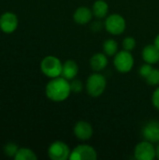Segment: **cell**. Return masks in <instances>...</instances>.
Listing matches in <instances>:
<instances>
[{
	"mask_svg": "<svg viewBox=\"0 0 159 160\" xmlns=\"http://www.w3.org/2000/svg\"><path fill=\"white\" fill-rule=\"evenodd\" d=\"M71 93L70 83L68 80L64 77L52 78L46 85L47 97L55 102H61L66 100Z\"/></svg>",
	"mask_w": 159,
	"mask_h": 160,
	"instance_id": "1",
	"label": "cell"
},
{
	"mask_svg": "<svg viewBox=\"0 0 159 160\" xmlns=\"http://www.w3.org/2000/svg\"><path fill=\"white\" fill-rule=\"evenodd\" d=\"M107 85L105 77L100 73H94L89 76L86 82V90L89 96L97 98L101 96Z\"/></svg>",
	"mask_w": 159,
	"mask_h": 160,
	"instance_id": "2",
	"label": "cell"
},
{
	"mask_svg": "<svg viewBox=\"0 0 159 160\" xmlns=\"http://www.w3.org/2000/svg\"><path fill=\"white\" fill-rule=\"evenodd\" d=\"M62 63L61 61L52 55L46 56L40 63V69L47 77L56 78L62 74Z\"/></svg>",
	"mask_w": 159,
	"mask_h": 160,
	"instance_id": "3",
	"label": "cell"
},
{
	"mask_svg": "<svg viewBox=\"0 0 159 160\" xmlns=\"http://www.w3.org/2000/svg\"><path fill=\"white\" fill-rule=\"evenodd\" d=\"M114 67L121 73L129 72L134 65V58L130 52L128 51H121L115 54L114 57Z\"/></svg>",
	"mask_w": 159,
	"mask_h": 160,
	"instance_id": "4",
	"label": "cell"
},
{
	"mask_svg": "<svg viewBox=\"0 0 159 160\" xmlns=\"http://www.w3.org/2000/svg\"><path fill=\"white\" fill-rule=\"evenodd\" d=\"M107 31L112 35H120L126 29V21L123 16L119 14L110 15L105 22Z\"/></svg>",
	"mask_w": 159,
	"mask_h": 160,
	"instance_id": "5",
	"label": "cell"
},
{
	"mask_svg": "<svg viewBox=\"0 0 159 160\" xmlns=\"http://www.w3.org/2000/svg\"><path fill=\"white\" fill-rule=\"evenodd\" d=\"M71 152L69 147L63 142H52L48 150L49 158L52 160H66L69 158Z\"/></svg>",
	"mask_w": 159,
	"mask_h": 160,
	"instance_id": "6",
	"label": "cell"
},
{
	"mask_svg": "<svg viewBox=\"0 0 159 160\" xmlns=\"http://www.w3.org/2000/svg\"><path fill=\"white\" fill-rule=\"evenodd\" d=\"M97 158V155L96 150L86 144L78 145L73 149L69 156L70 160H96Z\"/></svg>",
	"mask_w": 159,
	"mask_h": 160,
	"instance_id": "7",
	"label": "cell"
},
{
	"mask_svg": "<svg viewBox=\"0 0 159 160\" xmlns=\"http://www.w3.org/2000/svg\"><path fill=\"white\" fill-rule=\"evenodd\" d=\"M135 158L138 160H153L157 158L156 148L152 144V142L145 141L140 142L134 151Z\"/></svg>",
	"mask_w": 159,
	"mask_h": 160,
	"instance_id": "8",
	"label": "cell"
},
{
	"mask_svg": "<svg viewBox=\"0 0 159 160\" xmlns=\"http://www.w3.org/2000/svg\"><path fill=\"white\" fill-rule=\"evenodd\" d=\"M18 26V18L11 12H6L0 17V28L5 33H12Z\"/></svg>",
	"mask_w": 159,
	"mask_h": 160,
	"instance_id": "9",
	"label": "cell"
},
{
	"mask_svg": "<svg viewBox=\"0 0 159 160\" xmlns=\"http://www.w3.org/2000/svg\"><path fill=\"white\" fill-rule=\"evenodd\" d=\"M74 135L81 141H88L93 136V128L86 121H80L74 127Z\"/></svg>",
	"mask_w": 159,
	"mask_h": 160,
	"instance_id": "10",
	"label": "cell"
},
{
	"mask_svg": "<svg viewBox=\"0 0 159 160\" xmlns=\"http://www.w3.org/2000/svg\"><path fill=\"white\" fill-rule=\"evenodd\" d=\"M142 135L145 141L152 143L159 142V123L157 121H152L146 124L142 129Z\"/></svg>",
	"mask_w": 159,
	"mask_h": 160,
	"instance_id": "11",
	"label": "cell"
},
{
	"mask_svg": "<svg viewBox=\"0 0 159 160\" xmlns=\"http://www.w3.org/2000/svg\"><path fill=\"white\" fill-rule=\"evenodd\" d=\"M93 16V11L86 8V7H81L76 9V11L73 14V20L79 23V24H86L88 23Z\"/></svg>",
	"mask_w": 159,
	"mask_h": 160,
	"instance_id": "12",
	"label": "cell"
},
{
	"mask_svg": "<svg viewBox=\"0 0 159 160\" xmlns=\"http://www.w3.org/2000/svg\"><path fill=\"white\" fill-rule=\"evenodd\" d=\"M143 60L151 65L159 62V50L154 45H147L142 51Z\"/></svg>",
	"mask_w": 159,
	"mask_h": 160,
	"instance_id": "13",
	"label": "cell"
},
{
	"mask_svg": "<svg viewBox=\"0 0 159 160\" xmlns=\"http://www.w3.org/2000/svg\"><path fill=\"white\" fill-rule=\"evenodd\" d=\"M107 65H108V59L104 52L95 53L90 59V66L92 69L96 72H99L103 70L107 67Z\"/></svg>",
	"mask_w": 159,
	"mask_h": 160,
	"instance_id": "14",
	"label": "cell"
},
{
	"mask_svg": "<svg viewBox=\"0 0 159 160\" xmlns=\"http://www.w3.org/2000/svg\"><path fill=\"white\" fill-rule=\"evenodd\" d=\"M78 65L73 60H67L63 64L62 67V77L66 78L67 80H73L78 74Z\"/></svg>",
	"mask_w": 159,
	"mask_h": 160,
	"instance_id": "15",
	"label": "cell"
},
{
	"mask_svg": "<svg viewBox=\"0 0 159 160\" xmlns=\"http://www.w3.org/2000/svg\"><path fill=\"white\" fill-rule=\"evenodd\" d=\"M93 14L97 17V18H104L109 11V6L107 4L106 1L104 0H97L94 5H93Z\"/></svg>",
	"mask_w": 159,
	"mask_h": 160,
	"instance_id": "16",
	"label": "cell"
},
{
	"mask_svg": "<svg viewBox=\"0 0 159 160\" xmlns=\"http://www.w3.org/2000/svg\"><path fill=\"white\" fill-rule=\"evenodd\" d=\"M118 50V44L114 39H107L103 43V52L108 56L115 55Z\"/></svg>",
	"mask_w": 159,
	"mask_h": 160,
	"instance_id": "17",
	"label": "cell"
},
{
	"mask_svg": "<svg viewBox=\"0 0 159 160\" xmlns=\"http://www.w3.org/2000/svg\"><path fill=\"white\" fill-rule=\"evenodd\" d=\"M14 158L16 160H36L37 158L32 150L27 148H21L16 153Z\"/></svg>",
	"mask_w": 159,
	"mask_h": 160,
	"instance_id": "18",
	"label": "cell"
},
{
	"mask_svg": "<svg viewBox=\"0 0 159 160\" xmlns=\"http://www.w3.org/2000/svg\"><path fill=\"white\" fill-rule=\"evenodd\" d=\"M146 82L150 85H157L159 84V69L153 68L151 73L145 78Z\"/></svg>",
	"mask_w": 159,
	"mask_h": 160,
	"instance_id": "19",
	"label": "cell"
},
{
	"mask_svg": "<svg viewBox=\"0 0 159 160\" xmlns=\"http://www.w3.org/2000/svg\"><path fill=\"white\" fill-rule=\"evenodd\" d=\"M18 150H19V148H18L17 144H15L13 142H9L4 147V152L8 157H15Z\"/></svg>",
	"mask_w": 159,
	"mask_h": 160,
	"instance_id": "20",
	"label": "cell"
},
{
	"mask_svg": "<svg viewBox=\"0 0 159 160\" xmlns=\"http://www.w3.org/2000/svg\"><path fill=\"white\" fill-rule=\"evenodd\" d=\"M135 46H136V40L132 37H127L123 40V47H124V50L126 51L130 52L134 49Z\"/></svg>",
	"mask_w": 159,
	"mask_h": 160,
	"instance_id": "21",
	"label": "cell"
},
{
	"mask_svg": "<svg viewBox=\"0 0 159 160\" xmlns=\"http://www.w3.org/2000/svg\"><path fill=\"white\" fill-rule=\"evenodd\" d=\"M70 89H71V92H74L77 94L81 93L82 90V82L80 80H73L70 82Z\"/></svg>",
	"mask_w": 159,
	"mask_h": 160,
	"instance_id": "22",
	"label": "cell"
},
{
	"mask_svg": "<svg viewBox=\"0 0 159 160\" xmlns=\"http://www.w3.org/2000/svg\"><path fill=\"white\" fill-rule=\"evenodd\" d=\"M152 70H153L152 65L146 63V64H144V65H142V66L141 67V68H140V74H141L142 77L146 78V77L151 73Z\"/></svg>",
	"mask_w": 159,
	"mask_h": 160,
	"instance_id": "23",
	"label": "cell"
},
{
	"mask_svg": "<svg viewBox=\"0 0 159 160\" xmlns=\"http://www.w3.org/2000/svg\"><path fill=\"white\" fill-rule=\"evenodd\" d=\"M152 101H153V105L155 106V108L159 110V87L155 90L153 97H152Z\"/></svg>",
	"mask_w": 159,
	"mask_h": 160,
	"instance_id": "24",
	"label": "cell"
},
{
	"mask_svg": "<svg viewBox=\"0 0 159 160\" xmlns=\"http://www.w3.org/2000/svg\"><path fill=\"white\" fill-rule=\"evenodd\" d=\"M155 46L159 50V35L157 36V38H156V39H155Z\"/></svg>",
	"mask_w": 159,
	"mask_h": 160,
	"instance_id": "25",
	"label": "cell"
},
{
	"mask_svg": "<svg viewBox=\"0 0 159 160\" xmlns=\"http://www.w3.org/2000/svg\"><path fill=\"white\" fill-rule=\"evenodd\" d=\"M156 153H157V158L159 159V145L156 148Z\"/></svg>",
	"mask_w": 159,
	"mask_h": 160,
	"instance_id": "26",
	"label": "cell"
}]
</instances>
